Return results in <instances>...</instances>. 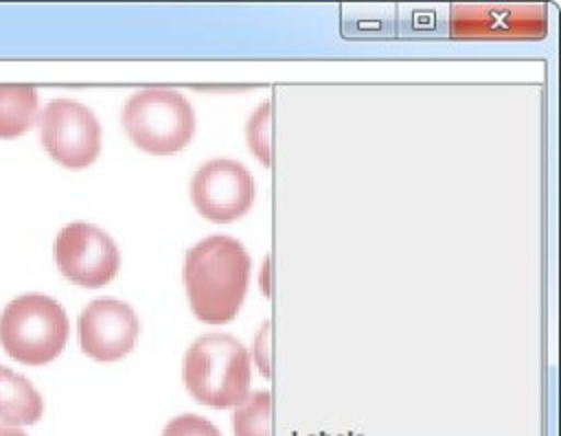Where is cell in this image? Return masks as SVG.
Returning <instances> with one entry per match:
<instances>
[{
    "instance_id": "cell-1",
    "label": "cell",
    "mask_w": 561,
    "mask_h": 436,
    "mask_svg": "<svg viewBox=\"0 0 561 436\" xmlns=\"http://www.w3.org/2000/svg\"><path fill=\"white\" fill-rule=\"evenodd\" d=\"M184 289L199 322H230L248 291L250 256L241 241L228 234H210L184 256Z\"/></svg>"
},
{
    "instance_id": "cell-2",
    "label": "cell",
    "mask_w": 561,
    "mask_h": 436,
    "mask_svg": "<svg viewBox=\"0 0 561 436\" xmlns=\"http://www.w3.org/2000/svg\"><path fill=\"white\" fill-rule=\"evenodd\" d=\"M182 377L188 394L215 410L234 408L248 397L250 353L228 333H206L186 348Z\"/></svg>"
},
{
    "instance_id": "cell-3",
    "label": "cell",
    "mask_w": 561,
    "mask_h": 436,
    "mask_svg": "<svg viewBox=\"0 0 561 436\" xmlns=\"http://www.w3.org/2000/svg\"><path fill=\"white\" fill-rule=\"evenodd\" d=\"M123 129L129 140L153 156L182 151L195 134L191 101L171 88H145L123 105Z\"/></svg>"
},
{
    "instance_id": "cell-4",
    "label": "cell",
    "mask_w": 561,
    "mask_h": 436,
    "mask_svg": "<svg viewBox=\"0 0 561 436\" xmlns=\"http://www.w3.org/2000/svg\"><path fill=\"white\" fill-rule=\"evenodd\" d=\"M66 340L68 315L57 300L44 294L20 296L0 315V342L15 362L48 364L64 351Z\"/></svg>"
},
{
    "instance_id": "cell-5",
    "label": "cell",
    "mask_w": 561,
    "mask_h": 436,
    "mask_svg": "<svg viewBox=\"0 0 561 436\" xmlns=\"http://www.w3.org/2000/svg\"><path fill=\"white\" fill-rule=\"evenodd\" d=\"M39 136L48 156L66 169H85L101 153L94 112L72 99H55L42 110Z\"/></svg>"
},
{
    "instance_id": "cell-6",
    "label": "cell",
    "mask_w": 561,
    "mask_h": 436,
    "mask_svg": "<svg viewBox=\"0 0 561 436\" xmlns=\"http://www.w3.org/2000/svg\"><path fill=\"white\" fill-rule=\"evenodd\" d=\"M254 177L237 160L215 158L204 162L191 180L195 210L215 223L243 217L254 204Z\"/></svg>"
},
{
    "instance_id": "cell-7",
    "label": "cell",
    "mask_w": 561,
    "mask_h": 436,
    "mask_svg": "<svg viewBox=\"0 0 561 436\" xmlns=\"http://www.w3.org/2000/svg\"><path fill=\"white\" fill-rule=\"evenodd\" d=\"M55 261L59 272L75 285L103 287L116 276L121 254L107 232L77 221L59 230L55 239Z\"/></svg>"
},
{
    "instance_id": "cell-8",
    "label": "cell",
    "mask_w": 561,
    "mask_h": 436,
    "mask_svg": "<svg viewBox=\"0 0 561 436\" xmlns=\"http://www.w3.org/2000/svg\"><path fill=\"white\" fill-rule=\"evenodd\" d=\"M548 31L539 4H451L449 35L458 39H539Z\"/></svg>"
},
{
    "instance_id": "cell-9",
    "label": "cell",
    "mask_w": 561,
    "mask_h": 436,
    "mask_svg": "<svg viewBox=\"0 0 561 436\" xmlns=\"http://www.w3.org/2000/svg\"><path fill=\"white\" fill-rule=\"evenodd\" d=\"M140 322L131 305L116 298L92 300L79 315L81 351L96 362H118L136 346Z\"/></svg>"
},
{
    "instance_id": "cell-10",
    "label": "cell",
    "mask_w": 561,
    "mask_h": 436,
    "mask_svg": "<svg viewBox=\"0 0 561 436\" xmlns=\"http://www.w3.org/2000/svg\"><path fill=\"white\" fill-rule=\"evenodd\" d=\"M44 412V401L35 386L0 366V418L7 425H33L39 421Z\"/></svg>"
},
{
    "instance_id": "cell-11",
    "label": "cell",
    "mask_w": 561,
    "mask_h": 436,
    "mask_svg": "<svg viewBox=\"0 0 561 436\" xmlns=\"http://www.w3.org/2000/svg\"><path fill=\"white\" fill-rule=\"evenodd\" d=\"M37 116V92L24 83H0V138L22 136Z\"/></svg>"
},
{
    "instance_id": "cell-12",
    "label": "cell",
    "mask_w": 561,
    "mask_h": 436,
    "mask_svg": "<svg viewBox=\"0 0 561 436\" xmlns=\"http://www.w3.org/2000/svg\"><path fill=\"white\" fill-rule=\"evenodd\" d=\"M272 397L267 390L250 392L234 405V436H272Z\"/></svg>"
},
{
    "instance_id": "cell-13",
    "label": "cell",
    "mask_w": 561,
    "mask_h": 436,
    "mask_svg": "<svg viewBox=\"0 0 561 436\" xmlns=\"http://www.w3.org/2000/svg\"><path fill=\"white\" fill-rule=\"evenodd\" d=\"M270 125H272V101L261 103L252 118L248 121V142L252 153L256 156L259 162H263L265 167L272 164V136H270Z\"/></svg>"
},
{
    "instance_id": "cell-14",
    "label": "cell",
    "mask_w": 561,
    "mask_h": 436,
    "mask_svg": "<svg viewBox=\"0 0 561 436\" xmlns=\"http://www.w3.org/2000/svg\"><path fill=\"white\" fill-rule=\"evenodd\" d=\"M162 436H221V432L204 416L180 414L164 425Z\"/></svg>"
},
{
    "instance_id": "cell-15",
    "label": "cell",
    "mask_w": 561,
    "mask_h": 436,
    "mask_svg": "<svg viewBox=\"0 0 561 436\" xmlns=\"http://www.w3.org/2000/svg\"><path fill=\"white\" fill-rule=\"evenodd\" d=\"M0 436H26L20 427H13V425H7V423H0Z\"/></svg>"
}]
</instances>
